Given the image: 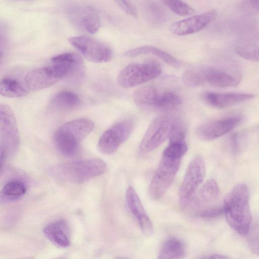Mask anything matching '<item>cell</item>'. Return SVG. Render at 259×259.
<instances>
[{"label": "cell", "instance_id": "6da1fadb", "mask_svg": "<svg viewBox=\"0 0 259 259\" xmlns=\"http://www.w3.org/2000/svg\"><path fill=\"white\" fill-rule=\"evenodd\" d=\"M249 196L248 186L239 184L226 195L224 201V213L227 222L241 235H246L251 226Z\"/></svg>", "mask_w": 259, "mask_h": 259}, {"label": "cell", "instance_id": "7a4b0ae2", "mask_svg": "<svg viewBox=\"0 0 259 259\" xmlns=\"http://www.w3.org/2000/svg\"><path fill=\"white\" fill-rule=\"evenodd\" d=\"M183 81L188 87L197 88L209 85L215 88L233 87L241 81L240 73L229 66H198L186 70Z\"/></svg>", "mask_w": 259, "mask_h": 259}, {"label": "cell", "instance_id": "3957f363", "mask_svg": "<svg viewBox=\"0 0 259 259\" xmlns=\"http://www.w3.org/2000/svg\"><path fill=\"white\" fill-rule=\"evenodd\" d=\"M106 167L103 160L93 158L58 164L53 167L50 172L61 181L80 184L103 174Z\"/></svg>", "mask_w": 259, "mask_h": 259}, {"label": "cell", "instance_id": "277c9868", "mask_svg": "<svg viewBox=\"0 0 259 259\" xmlns=\"http://www.w3.org/2000/svg\"><path fill=\"white\" fill-rule=\"evenodd\" d=\"M94 127L93 121L87 118L75 119L63 124L54 135L56 148L64 155H73L80 143L91 133Z\"/></svg>", "mask_w": 259, "mask_h": 259}, {"label": "cell", "instance_id": "5b68a950", "mask_svg": "<svg viewBox=\"0 0 259 259\" xmlns=\"http://www.w3.org/2000/svg\"><path fill=\"white\" fill-rule=\"evenodd\" d=\"M20 144L18 126L11 108L6 104L0 106V147L1 168L8 158L17 152Z\"/></svg>", "mask_w": 259, "mask_h": 259}, {"label": "cell", "instance_id": "8992f818", "mask_svg": "<svg viewBox=\"0 0 259 259\" xmlns=\"http://www.w3.org/2000/svg\"><path fill=\"white\" fill-rule=\"evenodd\" d=\"M180 119L175 115L164 113L155 117L146 132L139 145L142 153L154 151L169 138Z\"/></svg>", "mask_w": 259, "mask_h": 259}, {"label": "cell", "instance_id": "52a82bcc", "mask_svg": "<svg viewBox=\"0 0 259 259\" xmlns=\"http://www.w3.org/2000/svg\"><path fill=\"white\" fill-rule=\"evenodd\" d=\"M161 71L160 64L155 61L133 63L119 73L117 82L121 88L128 89L156 78Z\"/></svg>", "mask_w": 259, "mask_h": 259}, {"label": "cell", "instance_id": "ba28073f", "mask_svg": "<svg viewBox=\"0 0 259 259\" xmlns=\"http://www.w3.org/2000/svg\"><path fill=\"white\" fill-rule=\"evenodd\" d=\"M181 159L162 156L149 186L150 197L154 200L160 199L172 184L179 170Z\"/></svg>", "mask_w": 259, "mask_h": 259}, {"label": "cell", "instance_id": "9c48e42d", "mask_svg": "<svg viewBox=\"0 0 259 259\" xmlns=\"http://www.w3.org/2000/svg\"><path fill=\"white\" fill-rule=\"evenodd\" d=\"M205 175L204 159L201 156L196 155L190 162L179 188V196L183 207H188L202 183Z\"/></svg>", "mask_w": 259, "mask_h": 259}, {"label": "cell", "instance_id": "30bf717a", "mask_svg": "<svg viewBox=\"0 0 259 259\" xmlns=\"http://www.w3.org/2000/svg\"><path fill=\"white\" fill-rule=\"evenodd\" d=\"M135 121L125 118L106 130L98 142L100 151L106 155L111 154L128 138L135 127Z\"/></svg>", "mask_w": 259, "mask_h": 259}, {"label": "cell", "instance_id": "8fae6325", "mask_svg": "<svg viewBox=\"0 0 259 259\" xmlns=\"http://www.w3.org/2000/svg\"><path fill=\"white\" fill-rule=\"evenodd\" d=\"M69 42L86 59L96 63L109 61L113 56L111 49L93 37L80 35L68 38Z\"/></svg>", "mask_w": 259, "mask_h": 259}, {"label": "cell", "instance_id": "7c38bea8", "mask_svg": "<svg viewBox=\"0 0 259 259\" xmlns=\"http://www.w3.org/2000/svg\"><path fill=\"white\" fill-rule=\"evenodd\" d=\"M243 120V116L238 114L210 120L197 126L196 134L200 139L211 141L231 131Z\"/></svg>", "mask_w": 259, "mask_h": 259}, {"label": "cell", "instance_id": "4fadbf2b", "mask_svg": "<svg viewBox=\"0 0 259 259\" xmlns=\"http://www.w3.org/2000/svg\"><path fill=\"white\" fill-rule=\"evenodd\" d=\"M65 78L61 69L56 64L33 69L25 76L26 88L32 91H37L50 87L58 80Z\"/></svg>", "mask_w": 259, "mask_h": 259}, {"label": "cell", "instance_id": "5bb4252c", "mask_svg": "<svg viewBox=\"0 0 259 259\" xmlns=\"http://www.w3.org/2000/svg\"><path fill=\"white\" fill-rule=\"evenodd\" d=\"M67 13L69 19L74 25L89 33H95L100 27L99 15L90 6H73L68 9Z\"/></svg>", "mask_w": 259, "mask_h": 259}, {"label": "cell", "instance_id": "9a60e30c", "mask_svg": "<svg viewBox=\"0 0 259 259\" xmlns=\"http://www.w3.org/2000/svg\"><path fill=\"white\" fill-rule=\"evenodd\" d=\"M216 16V11L211 10L175 22L171 25L169 29L172 34L176 35L192 34L206 27Z\"/></svg>", "mask_w": 259, "mask_h": 259}, {"label": "cell", "instance_id": "2e32d148", "mask_svg": "<svg viewBox=\"0 0 259 259\" xmlns=\"http://www.w3.org/2000/svg\"><path fill=\"white\" fill-rule=\"evenodd\" d=\"M125 201L131 211L137 218L142 232L147 236L153 234L152 222L135 189L128 187L125 192Z\"/></svg>", "mask_w": 259, "mask_h": 259}, {"label": "cell", "instance_id": "e0dca14e", "mask_svg": "<svg viewBox=\"0 0 259 259\" xmlns=\"http://www.w3.org/2000/svg\"><path fill=\"white\" fill-rule=\"evenodd\" d=\"M51 62L62 65L66 69V79L71 82L81 81L84 74V64L81 56L75 53H62L52 58Z\"/></svg>", "mask_w": 259, "mask_h": 259}, {"label": "cell", "instance_id": "ac0fdd59", "mask_svg": "<svg viewBox=\"0 0 259 259\" xmlns=\"http://www.w3.org/2000/svg\"><path fill=\"white\" fill-rule=\"evenodd\" d=\"M254 98L251 94L242 93L205 92L202 99L208 105L217 108H224L234 105Z\"/></svg>", "mask_w": 259, "mask_h": 259}, {"label": "cell", "instance_id": "d6986e66", "mask_svg": "<svg viewBox=\"0 0 259 259\" xmlns=\"http://www.w3.org/2000/svg\"><path fill=\"white\" fill-rule=\"evenodd\" d=\"M68 228L64 220L52 222L45 227L43 233L46 237L55 245L66 247L70 244Z\"/></svg>", "mask_w": 259, "mask_h": 259}, {"label": "cell", "instance_id": "ffe728a7", "mask_svg": "<svg viewBox=\"0 0 259 259\" xmlns=\"http://www.w3.org/2000/svg\"><path fill=\"white\" fill-rule=\"evenodd\" d=\"M145 54H152L160 58L168 65L174 67H178L181 63L175 57L167 52L152 46H143L129 50L124 52L126 57H135Z\"/></svg>", "mask_w": 259, "mask_h": 259}, {"label": "cell", "instance_id": "44dd1931", "mask_svg": "<svg viewBox=\"0 0 259 259\" xmlns=\"http://www.w3.org/2000/svg\"><path fill=\"white\" fill-rule=\"evenodd\" d=\"M235 51L245 59L259 61V34H252L241 40L237 45Z\"/></svg>", "mask_w": 259, "mask_h": 259}, {"label": "cell", "instance_id": "7402d4cb", "mask_svg": "<svg viewBox=\"0 0 259 259\" xmlns=\"http://www.w3.org/2000/svg\"><path fill=\"white\" fill-rule=\"evenodd\" d=\"M160 94L151 86L142 87L133 94V99L138 106L145 109H157Z\"/></svg>", "mask_w": 259, "mask_h": 259}, {"label": "cell", "instance_id": "603a6c76", "mask_svg": "<svg viewBox=\"0 0 259 259\" xmlns=\"http://www.w3.org/2000/svg\"><path fill=\"white\" fill-rule=\"evenodd\" d=\"M81 102L79 97L74 93L62 91L57 93L51 98L50 105L58 110L69 111L78 107Z\"/></svg>", "mask_w": 259, "mask_h": 259}, {"label": "cell", "instance_id": "cb8c5ba5", "mask_svg": "<svg viewBox=\"0 0 259 259\" xmlns=\"http://www.w3.org/2000/svg\"><path fill=\"white\" fill-rule=\"evenodd\" d=\"M186 254L184 242L177 238L166 240L160 249L157 259H182Z\"/></svg>", "mask_w": 259, "mask_h": 259}, {"label": "cell", "instance_id": "d4e9b609", "mask_svg": "<svg viewBox=\"0 0 259 259\" xmlns=\"http://www.w3.org/2000/svg\"><path fill=\"white\" fill-rule=\"evenodd\" d=\"M219 193V187L217 182L213 179L208 180L201 187L197 197H193L188 207L212 202L217 199Z\"/></svg>", "mask_w": 259, "mask_h": 259}, {"label": "cell", "instance_id": "484cf974", "mask_svg": "<svg viewBox=\"0 0 259 259\" xmlns=\"http://www.w3.org/2000/svg\"><path fill=\"white\" fill-rule=\"evenodd\" d=\"M26 192L25 184L18 180H13L8 182L1 191V203L16 201L22 198Z\"/></svg>", "mask_w": 259, "mask_h": 259}, {"label": "cell", "instance_id": "4316f807", "mask_svg": "<svg viewBox=\"0 0 259 259\" xmlns=\"http://www.w3.org/2000/svg\"><path fill=\"white\" fill-rule=\"evenodd\" d=\"M0 93L8 98H19L26 96L28 92L17 79L5 77L1 81Z\"/></svg>", "mask_w": 259, "mask_h": 259}, {"label": "cell", "instance_id": "83f0119b", "mask_svg": "<svg viewBox=\"0 0 259 259\" xmlns=\"http://www.w3.org/2000/svg\"><path fill=\"white\" fill-rule=\"evenodd\" d=\"M181 98L171 92H165L160 94L157 104V109L169 110L182 104Z\"/></svg>", "mask_w": 259, "mask_h": 259}, {"label": "cell", "instance_id": "f1b7e54d", "mask_svg": "<svg viewBox=\"0 0 259 259\" xmlns=\"http://www.w3.org/2000/svg\"><path fill=\"white\" fill-rule=\"evenodd\" d=\"M246 236L250 250L259 256V219L251 226Z\"/></svg>", "mask_w": 259, "mask_h": 259}, {"label": "cell", "instance_id": "f546056e", "mask_svg": "<svg viewBox=\"0 0 259 259\" xmlns=\"http://www.w3.org/2000/svg\"><path fill=\"white\" fill-rule=\"evenodd\" d=\"M162 2L172 11L179 15L186 16L194 12V10L191 7L182 1L164 0Z\"/></svg>", "mask_w": 259, "mask_h": 259}, {"label": "cell", "instance_id": "4dcf8cb0", "mask_svg": "<svg viewBox=\"0 0 259 259\" xmlns=\"http://www.w3.org/2000/svg\"><path fill=\"white\" fill-rule=\"evenodd\" d=\"M240 10L248 14H259V1H244L239 5Z\"/></svg>", "mask_w": 259, "mask_h": 259}, {"label": "cell", "instance_id": "1f68e13d", "mask_svg": "<svg viewBox=\"0 0 259 259\" xmlns=\"http://www.w3.org/2000/svg\"><path fill=\"white\" fill-rule=\"evenodd\" d=\"M115 3L126 14L135 17H137L138 15V10L136 6L132 2L129 1H116Z\"/></svg>", "mask_w": 259, "mask_h": 259}, {"label": "cell", "instance_id": "d6a6232c", "mask_svg": "<svg viewBox=\"0 0 259 259\" xmlns=\"http://www.w3.org/2000/svg\"><path fill=\"white\" fill-rule=\"evenodd\" d=\"M224 213L223 206L207 208L199 211L198 215L202 218H214L220 217Z\"/></svg>", "mask_w": 259, "mask_h": 259}, {"label": "cell", "instance_id": "836d02e7", "mask_svg": "<svg viewBox=\"0 0 259 259\" xmlns=\"http://www.w3.org/2000/svg\"><path fill=\"white\" fill-rule=\"evenodd\" d=\"M239 137L237 134H234L231 138L230 146L232 151L234 153L238 152L240 146Z\"/></svg>", "mask_w": 259, "mask_h": 259}, {"label": "cell", "instance_id": "e575fe53", "mask_svg": "<svg viewBox=\"0 0 259 259\" xmlns=\"http://www.w3.org/2000/svg\"><path fill=\"white\" fill-rule=\"evenodd\" d=\"M204 259H231L230 257H229L227 256L222 255V254H212L209 257L204 258Z\"/></svg>", "mask_w": 259, "mask_h": 259}, {"label": "cell", "instance_id": "d590c367", "mask_svg": "<svg viewBox=\"0 0 259 259\" xmlns=\"http://www.w3.org/2000/svg\"><path fill=\"white\" fill-rule=\"evenodd\" d=\"M118 259H123V258H118Z\"/></svg>", "mask_w": 259, "mask_h": 259}]
</instances>
